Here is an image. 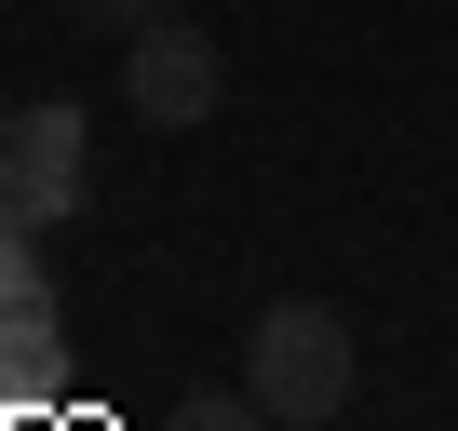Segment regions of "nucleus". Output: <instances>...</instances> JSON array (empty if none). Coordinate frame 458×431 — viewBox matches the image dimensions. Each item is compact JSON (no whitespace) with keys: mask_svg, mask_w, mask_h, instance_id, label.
<instances>
[{"mask_svg":"<svg viewBox=\"0 0 458 431\" xmlns=\"http://www.w3.org/2000/svg\"><path fill=\"white\" fill-rule=\"evenodd\" d=\"M175 431H270V404H257V391H189Z\"/></svg>","mask_w":458,"mask_h":431,"instance_id":"obj_4","label":"nucleus"},{"mask_svg":"<svg viewBox=\"0 0 458 431\" xmlns=\"http://www.w3.org/2000/svg\"><path fill=\"white\" fill-rule=\"evenodd\" d=\"M81 14H95V28H122V41H135V28H162V14H189V0H81Z\"/></svg>","mask_w":458,"mask_h":431,"instance_id":"obj_5","label":"nucleus"},{"mask_svg":"<svg viewBox=\"0 0 458 431\" xmlns=\"http://www.w3.org/2000/svg\"><path fill=\"white\" fill-rule=\"evenodd\" d=\"M351 377H364V351H351V324H337L324 297H270V310H257V337H243V391L270 404V431H324V418H351Z\"/></svg>","mask_w":458,"mask_h":431,"instance_id":"obj_1","label":"nucleus"},{"mask_svg":"<svg viewBox=\"0 0 458 431\" xmlns=\"http://www.w3.org/2000/svg\"><path fill=\"white\" fill-rule=\"evenodd\" d=\"M81 202V108H14V216Z\"/></svg>","mask_w":458,"mask_h":431,"instance_id":"obj_3","label":"nucleus"},{"mask_svg":"<svg viewBox=\"0 0 458 431\" xmlns=\"http://www.w3.org/2000/svg\"><path fill=\"white\" fill-rule=\"evenodd\" d=\"M122 108H135V122H162V135H202V122L229 108V55H216L189 14H162V28H135V41H122Z\"/></svg>","mask_w":458,"mask_h":431,"instance_id":"obj_2","label":"nucleus"}]
</instances>
